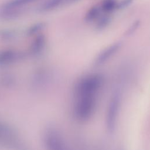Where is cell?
Masks as SVG:
<instances>
[{"label": "cell", "instance_id": "1", "mask_svg": "<svg viewBox=\"0 0 150 150\" xmlns=\"http://www.w3.org/2000/svg\"><path fill=\"white\" fill-rule=\"evenodd\" d=\"M103 83V77L98 74H90L81 79L75 88L74 114L81 121L89 119L93 115L96 98Z\"/></svg>", "mask_w": 150, "mask_h": 150}, {"label": "cell", "instance_id": "2", "mask_svg": "<svg viewBox=\"0 0 150 150\" xmlns=\"http://www.w3.org/2000/svg\"><path fill=\"white\" fill-rule=\"evenodd\" d=\"M120 102V96L117 93L112 96L110 101L106 117L107 128L110 132H112L115 128Z\"/></svg>", "mask_w": 150, "mask_h": 150}, {"label": "cell", "instance_id": "3", "mask_svg": "<svg viewBox=\"0 0 150 150\" xmlns=\"http://www.w3.org/2000/svg\"><path fill=\"white\" fill-rule=\"evenodd\" d=\"M121 46L122 43L121 42H116L106 47L96 57L94 62L95 64L99 66L104 64L117 52Z\"/></svg>", "mask_w": 150, "mask_h": 150}, {"label": "cell", "instance_id": "4", "mask_svg": "<svg viewBox=\"0 0 150 150\" xmlns=\"http://www.w3.org/2000/svg\"><path fill=\"white\" fill-rule=\"evenodd\" d=\"M70 3V0H47L40 6L39 11L41 12H49Z\"/></svg>", "mask_w": 150, "mask_h": 150}, {"label": "cell", "instance_id": "5", "mask_svg": "<svg viewBox=\"0 0 150 150\" xmlns=\"http://www.w3.org/2000/svg\"><path fill=\"white\" fill-rule=\"evenodd\" d=\"M24 9L22 7L16 8H1L0 16L3 18L12 19L18 17L23 13Z\"/></svg>", "mask_w": 150, "mask_h": 150}, {"label": "cell", "instance_id": "6", "mask_svg": "<svg viewBox=\"0 0 150 150\" xmlns=\"http://www.w3.org/2000/svg\"><path fill=\"white\" fill-rule=\"evenodd\" d=\"M46 45V38L43 35H38L32 43L30 51L33 54L40 53Z\"/></svg>", "mask_w": 150, "mask_h": 150}, {"label": "cell", "instance_id": "7", "mask_svg": "<svg viewBox=\"0 0 150 150\" xmlns=\"http://www.w3.org/2000/svg\"><path fill=\"white\" fill-rule=\"evenodd\" d=\"M101 9L100 5H94L92 6L86 13L84 21L87 23L93 22L97 21L101 15Z\"/></svg>", "mask_w": 150, "mask_h": 150}, {"label": "cell", "instance_id": "8", "mask_svg": "<svg viewBox=\"0 0 150 150\" xmlns=\"http://www.w3.org/2000/svg\"><path fill=\"white\" fill-rule=\"evenodd\" d=\"M118 2L116 0H104L100 5L102 12L105 14H110L117 9Z\"/></svg>", "mask_w": 150, "mask_h": 150}, {"label": "cell", "instance_id": "9", "mask_svg": "<svg viewBox=\"0 0 150 150\" xmlns=\"http://www.w3.org/2000/svg\"><path fill=\"white\" fill-rule=\"evenodd\" d=\"M111 18L108 15V14H105L104 15H101L95 25V28L97 30H102L106 28L111 23Z\"/></svg>", "mask_w": 150, "mask_h": 150}, {"label": "cell", "instance_id": "10", "mask_svg": "<svg viewBox=\"0 0 150 150\" xmlns=\"http://www.w3.org/2000/svg\"><path fill=\"white\" fill-rule=\"evenodd\" d=\"M18 54L13 50H4L0 52V63L12 62L17 59Z\"/></svg>", "mask_w": 150, "mask_h": 150}, {"label": "cell", "instance_id": "11", "mask_svg": "<svg viewBox=\"0 0 150 150\" xmlns=\"http://www.w3.org/2000/svg\"><path fill=\"white\" fill-rule=\"evenodd\" d=\"M39 0H10L2 5V8L22 7L24 5L36 2Z\"/></svg>", "mask_w": 150, "mask_h": 150}, {"label": "cell", "instance_id": "12", "mask_svg": "<svg viewBox=\"0 0 150 150\" xmlns=\"http://www.w3.org/2000/svg\"><path fill=\"white\" fill-rule=\"evenodd\" d=\"M16 32L12 29H4L0 30V39L4 41H10L16 36Z\"/></svg>", "mask_w": 150, "mask_h": 150}, {"label": "cell", "instance_id": "13", "mask_svg": "<svg viewBox=\"0 0 150 150\" xmlns=\"http://www.w3.org/2000/svg\"><path fill=\"white\" fill-rule=\"evenodd\" d=\"M46 26V24L44 22H39L35 23L31 26H30L26 31V33L28 35L32 36L37 34L40 32L42 30H43Z\"/></svg>", "mask_w": 150, "mask_h": 150}, {"label": "cell", "instance_id": "14", "mask_svg": "<svg viewBox=\"0 0 150 150\" xmlns=\"http://www.w3.org/2000/svg\"><path fill=\"white\" fill-rule=\"evenodd\" d=\"M141 25V22L139 20H136L134 21L132 25L127 29L126 32H125V36H130L132 34H133L139 27Z\"/></svg>", "mask_w": 150, "mask_h": 150}, {"label": "cell", "instance_id": "15", "mask_svg": "<svg viewBox=\"0 0 150 150\" xmlns=\"http://www.w3.org/2000/svg\"><path fill=\"white\" fill-rule=\"evenodd\" d=\"M133 1V0H121L118 2L117 9H122L128 6Z\"/></svg>", "mask_w": 150, "mask_h": 150}]
</instances>
